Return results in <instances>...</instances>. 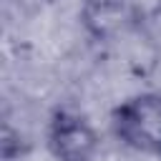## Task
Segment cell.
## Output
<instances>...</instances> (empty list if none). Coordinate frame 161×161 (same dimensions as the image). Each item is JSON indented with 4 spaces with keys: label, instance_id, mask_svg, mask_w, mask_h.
<instances>
[{
    "label": "cell",
    "instance_id": "6da1fadb",
    "mask_svg": "<svg viewBox=\"0 0 161 161\" xmlns=\"http://www.w3.org/2000/svg\"><path fill=\"white\" fill-rule=\"evenodd\" d=\"M111 128L128 148L161 156V93L148 91L118 103L111 111Z\"/></svg>",
    "mask_w": 161,
    "mask_h": 161
},
{
    "label": "cell",
    "instance_id": "7a4b0ae2",
    "mask_svg": "<svg viewBox=\"0 0 161 161\" xmlns=\"http://www.w3.org/2000/svg\"><path fill=\"white\" fill-rule=\"evenodd\" d=\"M101 141L96 128L75 111L60 108L48 123V148L55 161H93Z\"/></svg>",
    "mask_w": 161,
    "mask_h": 161
},
{
    "label": "cell",
    "instance_id": "3957f363",
    "mask_svg": "<svg viewBox=\"0 0 161 161\" xmlns=\"http://www.w3.org/2000/svg\"><path fill=\"white\" fill-rule=\"evenodd\" d=\"M86 23L96 35H111L123 25V8L116 0H101L88 5Z\"/></svg>",
    "mask_w": 161,
    "mask_h": 161
}]
</instances>
